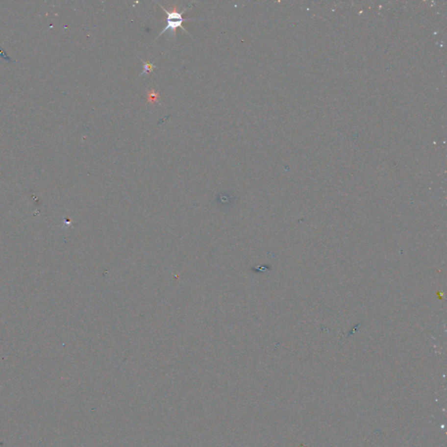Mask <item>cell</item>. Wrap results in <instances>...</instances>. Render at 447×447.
<instances>
[{"mask_svg":"<svg viewBox=\"0 0 447 447\" xmlns=\"http://www.w3.org/2000/svg\"><path fill=\"white\" fill-rule=\"evenodd\" d=\"M147 98H148V102H151V103H153V102H156V101H159V93L156 92L154 89H151V90H149L148 94H147Z\"/></svg>","mask_w":447,"mask_h":447,"instance_id":"cell-2","label":"cell"},{"mask_svg":"<svg viewBox=\"0 0 447 447\" xmlns=\"http://www.w3.org/2000/svg\"><path fill=\"white\" fill-rule=\"evenodd\" d=\"M158 4L161 6V8L163 9L164 12L167 13V25L163 29V31L160 32L159 35L157 36V38H159L161 35H163L164 32H167V31H171V32H172V34H173V36H175L176 35V29L178 27L181 28L184 32H187L188 34H190L187 32V30L183 26V23H184V21L195 20V19H185L184 20V18H183L184 12H186V10H188L190 7L184 9L182 12H179L176 11V7L175 6L174 9H173V11L169 12L166 9L164 8V6H162L159 3H158Z\"/></svg>","mask_w":447,"mask_h":447,"instance_id":"cell-1","label":"cell"},{"mask_svg":"<svg viewBox=\"0 0 447 447\" xmlns=\"http://www.w3.org/2000/svg\"><path fill=\"white\" fill-rule=\"evenodd\" d=\"M143 63H144V71L140 74V76L143 75L144 74L151 73L153 71V69L156 68V66L152 64V63H149L148 61H143Z\"/></svg>","mask_w":447,"mask_h":447,"instance_id":"cell-3","label":"cell"}]
</instances>
